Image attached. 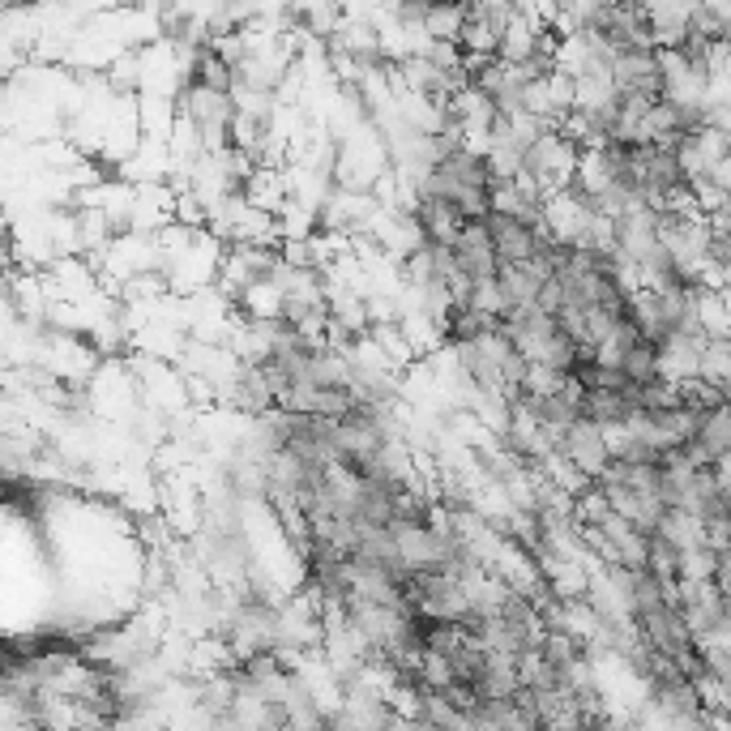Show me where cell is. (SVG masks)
I'll list each match as a JSON object with an SVG mask.
<instances>
[{
    "mask_svg": "<svg viewBox=\"0 0 731 731\" xmlns=\"http://www.w3.org/2000/svg\"><path fill=\"white\" fill-rule=\"evenodd\" d=\"M450 253H454V266H458V274L471 287H492L496 283L501 257H496V244H492L484 223H471L458 240H454Z\"/></svg>",
    "mask_w": 731,
    "mask_h": 731,
    "instance_id": "cell-2",
    "label": "cell"
},
{
    "mask_svg": "<svg viewBox=\"0 0 731 731\" xmlns=\"http://www.w3.org/2000/svg\"><path fill=\"white\" fill-rule=\"evenodd\" d=\"M556 458L565 462L569 471L582 480V484H595L599 475L612 466V445L607 433L591 424V419H577L561 441H556Z\"/></svg>",
    "mask_w": 731,
    "mask_h": 731,
    "instance_id": "cell-1",
    "label": "cell"
}]
</instances>
